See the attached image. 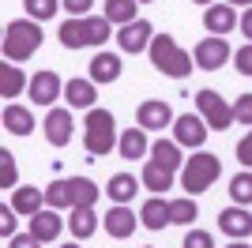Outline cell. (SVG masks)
<instances>
[{"mask_svg": "<svg viewBox=\"0 0 252 248\" xmlns=\"http://www.w3.org/2000/svg\"><path fill=\"white\" fill-rule=\"evenodd\" d=\"M98 203V185L87 177H64L45 185V207L53 211H75V207H94Z\"/></svg>", "mask_w": 252, "mask_h": 248, "instance_id": "obj_1", "label": "cell"}, {"mask_svg": "<svg viewBox=\"0 0 252 248\" xmlns=\"http://www.w3.org/2000/svg\"><path fill=\"white\" fill-rule=\"evenodd\" d=\"M147 53H151V64H155L162 75H169V79H185V75L196 68L192 53L181 49L173 34H155V41H151Z\"/></svg>", "mask_w": 252, "mask_h": 248, "instance_id": "obj_2", "label": "cell"}, {"mask_svg": "<svg viewBox=\"0 0 252 248\" xmlns=\"http://www.w3.org/2000/svg\"><path fill=\"white\" fill-rule=\"evenodd\" d=\"M109 27L113 23L105 15H83V19H68L57 34H61L64 49H87V45H105V38L113 34Z\"/></svg>", "mask_w": 252, "mask_h": 248, "instance_id": "obj_3", "label": "cell"}, {"mask_svg": "<svg viewBox=\"0 0 252 248\" xmlns=\"http://www.w3.org/2000/svg\"><path fill=\"white\" fill-rule=\"evenodd\" d=\"M42 45V27L38 19H15L4 27V61L19 64V61H31Z\"/></svg>", "mask_w": 252, "mask_h": 248, "instance_id": "obj_4", "label": "cell"}, {"mask_svg": "<svg viewBox=\"0 0 252 248\" xmlns=\"http://www.w3.org/2000/svg\"><path fill=\"white\" fill-rule=\"evenodd\" d=\"M219 173H222V162L215 155H207V151H200V155L185 158V165H181V188L189 196H200L219 181Z\"/></svg>", "mask_w": 252, "mask_h": 248, "instance_id": "obj_5", "label": "cell"}, {"mask_svg": "<svg viewBox=\"0 0 252 248\" xmlns=\"http://www.w3.org/2000/svg\"><path fill=\"white\" fill-rule=\"evenodd\" d=\"M117 121H113V113L109 109H91L87 113V124H83V143H87V151L91 155H109L117 147Z\"/></svg>", "mask_w": 252, "mask_h": 248, "instance_id": "obj_6", "label": "cell"}, {"mask_svg": "<svg viewBox=\"0 0 252 248\" xmlns=\"http://www.w3.org/2000/svg\"><path fill=\"white\" fill-rule=\"evenodd\" d=\"M196 109H200V117L207 121V128H219V132H226L233 121V105H226V98L215 91H196Z\"/></svg>", "mask_w": 252, "mask_h": 248, "instance_id": "obj_7", "label": "cell"}, {"mask_svg": "<svg viewBox=\"0 0 252 248\" xmlns=\"http://www.w3.org/2000/svg\"><path fill=\"white\" fill-rule=\"evenodd\" d=\"M233 53L230 45H226V38H203L200 45H196V53H192V61H196V68H203V72H215V68H222V64L230 61Z\"/></svg>", "mask_w": 252, "mask_h": 248, "instance_id": "obj_8", "label": "cell"}, {"mask_svg": "<svg viewBox=\"0 0 252 248\" xmlns=\"http://www.w3.org/2000/svg\"><path fill=\"white\" fill-rule=\"evenodd\" d=\"M173 139H177L181 147H192V151H200L203 143H207V121L196 113H185L173 121Z\"/></svg>", "mask_w": 252, "mask_h": 248, "instance_id": "obj_9", "label": "cell"}, {"mask_svg": "<svg viewBox=\"0 0 252 248\" xmlns=\"http://www.w3.org/2000/svg\"><path fill=\"white\" fill-rule=\"evenodd\" d=\"M151 41H155V27L147 19H136L117 31V45L125 53H143V49H151Z\"/></svg>", "mask_w": 252, "mask_h": 248, "instance_id": "obj_10", "label": "cell"}, {"mask_svg": "<svg viewBox=\"0 0 252 248\" xmlns=\"http://www.w3.org/2000/svg\"><path fill=\"white\" fill-rule=\"evenodd\" d=\"M27 94H31L34 105H53L64 94V83H61V75H57V72H38V75H31Z\"/></svg>", "mask_w": 252, "mask_h": 248, "instance_id": "obj_11", "label": "cell"}, {"mask_svg": "<svg viewBox=\"0 0 252 248\" xmlns=\"http://www.w3.org/2000/svg\"><path fill=\"white\" fill-rule=\"evenodd\" d=\"M136 121H139V128H143V132H162V128H166V124H173L177 117H173V109H169L166 102H155V98H151V102L139 105Z\"/></svg>", "mask_w": 252, "mask_h": 248, "instance_id": "obj_12", "label": "cell"}, {"mask_svg": "<svg viewBox=\"0 0 252 248\" xmlns=\"http://www.w3.org/2000/svg\"><path fill=\"white\" fill-rule=\"evenodd\" d=\"M219 229L226 233V237H233V241H245L252 233V215L245 211V207L233 203V207H226V211L219 215Z\"/></svg>", "mask_w": 252, "mask_h": 248, "instance_id": "obj_13", "label": "cell"}, {"mask_svg": "<svg viewBox=\"0 0 252 248\" xmlns=\"http://www.w3.org/2000/svg\"><path fill=\"white\" fill-rule=\"evenodd\" d=\"M241 23V15L233 11V4H211L207 11H203V27H207L215 38H222V34H230L233 27Z\"/></svg>", "mask_w": 252, "mask_h": 248, "instance_id": "obj_14", "label": "cell"}, {"mask_svg": "<svg viewBox=\"0 0 252 248\" xmlns=\"http://www.w3.org/2000/svg\"><path fill=\"white\" fill-rule=\"evenodd\" d=\"M136 222H139V218L132 215L125 203H117V207H109V211H105V233H109V237H117V241L132 237V233H136Z\"/></svg>", "mask_w": 252, "mask_h": 248, "instance_id": "obj_15", "label": "cell"}, {"mask_svg": "<svg viewBox=\"0 0 252 248\" xmlns=\"http://www.w3.org/2000/svg\"><path fill=\"white\" fill-rule=\"evenodd\" d=\"M45 139L53 147H68V139H72V113L68 109H49L45 113Z\"/></svg>", "mask_w": 252, "mask_h": 248, "instance_id": "obj_16", "label": "cell"}, {"mask_svg": "<svg viewBox=\"0 0 252 248\" xmlns=\"http://www.w3.org/2000/svg\"><path fill=\"white\" fill-rule=\"evenodd\" d=\"M64 98L72 109H94V79H68L64 83Z\"/></svg>", "mask_w": 252, "mask_h": 248, "instance_id": "obj_17", "label": "cell"}, {"mask_svg": "<svg viewBox=\"0 0 252 248\" xmlns=\"http://www.w3.org/2000/svg\"><path fill=\"white\" fill-rule=\"evenodd\" d=\"M11 207H15L19 215L34 218L38 211H45V192H42V188H31V185H23V188H15V192H11Z\"/></svg>", "mask_w": 252, "mask_h": 248, "instance_id": "obj_18", "label": "cell"}, {"mask_svg": "<svg viewBox=\"0 0 252 248\" xmlns=\"http://www.w3.org/2000/svg\"><path fill=\"white\" fill-rule=\"evenodd\" d=\"M121 72H125V64H121L117 53H98L94 61H91V79L94 83H117Z\"/></svg>", "mask_w": 252, "mask_h": 248, "instance_id": "obj_19", "label": "cell"}, {"mask_svg": "<svg viewBox=\"0 0 252 248\" xmlns=\"http://www.w3.org/2000/svg\"><path fill=\"white\" fill-rule=\"evenodd\" d=\"M151 162H158V165H166V169L177 173L181 165H185L181 143H177V139H155V143H151Z\"/></svg>", "mask_w": 252, "mask_h": 248, "instance_id": "obj_20", "label": "cell"}, {"mask_svg": "<svg viewBox=\"0 0 252 248\" xmlns=\"http://www.w3.org/2000/svg\"><path fill=\"white\" fill-rule=\"evenodd\" d=\"M117 151H121V158H128V162L143 158V155L151 151V147H147V132H143V128H128V132H121Z\"/></svg>", "mask_w": 252, "mask_h": 248, "instance_id": "obj_21", "label": "cell"}, {"mask_svg": "<svg viewBox=\"0 0 252 248\" xmlns=\"http://www.w3.org/2000/svg\"><path fill=\"white\" fill-rule=\"evenodd\" d=\"M139 226H147V229H166L169 226V203L162 196H155V199H147L143 203V211H139Z\"/></svg>", "mask_w": 252, "mask_h": 248, "instance_id": "obj_22", "label": "cell"}, {"mask_svg": "<svg viewBox=\"0 0 252 248\" xmlns=\"http://www.w3.org/2000/svg\"><path fill=\"white\" fill-rule=\"evenodd\" d=\"M27 87H31V79H27V75H23V68L19 64H0V94H4V98H15V94H23L27 91Z\"/></svg>", "mask_w": 252, "mask_h": 248, "instance_id": "obj_23", "label": "cell"}, {"mask_svg": "<svg viewBox=\"0 0 252 248\" xmlns=\"http://www.w3.org/2000/svg\"><path fill=\"white\" fill-rule=\"evenodd\" d=\"M4 132H11V135H31V132H34L31 109H23V105L8 102V105H4Z\"/></svg>", "mask_w": 252, "mask_h": 248, "instance_id": "obj_24", "label": "cell"}, {"mask_svg": "<svg viewBox=\"0 0 252 248\" xmlns=\"http://www.w3.org/2000/svg\"><path fill=\"white\" fill-rule=\"evenodd\" d=\"M61 229H64V222H61V215H53V207L49 211H38V215L31 218V233L38 241H57Z\"/></svg>", "mask_w": 252, "mask_h": 248, "instance_id": "obj_25", "label": "cell"}, {"mask_svg": "<svg viewBox=\"0 0 252 248\" xmlns=\"http://www.w3.org/2000/svg\"><path fill=\"white\" fill-rule=\"evenodd\" d=\"M68 229H72V237H75V241L94 237V229H98V215H94V207H75L72 218H68Z\"/></svg>", "mask_w": 252, "mask_h": 248, "instance_id": "obj_26", "label": "cell"}, {"mask_svg": "<svg viewBox=\"0 0 252 248\" xmlns=\"http://www.w3.org/2000/svg\"><path fill=\"white\" fill-rule=\"evenodd\" d=\"M139 185L151 188V192H166V188H173V169H166V165H158V162H147L143 165V177H139Z\"/></svg>", "mask_w": 252, "mask_h": 248, "instance_id": "obj_27", "label": "cell"}, {"mask_svg": "<svg viewBox=\"0 0 252 248\" xmlns=\"http://www.w3.org/2000/svg\"><path fill=\"white\" fill-rule=\"evenodd\" d=\"M136 177L132 173H113L109 177V185H105V196L113 199V203H128V199H136Z\"/></svg>", "mask_w": 252, "mask_h": 248, "instance_id": "obj_28", "label": "cell"}, {"mask_svg": "<svg viewBox=\"0 0 252 248\" xmlns=\"http://www.w3.org/2000/svg\"><path fill=\"white\" fill-rule=\"evenodd\" d=\"M136 0H105V19L109 23H121V27H128V23H136Z\"/></svg>", "mask_w": 252, "mask_h": 248, "instance_id": "obj_29", "label": "cell"}, {"mask_svg": "<svg viewBox=\"0 0 252 248\" xmlns=\"http://www.w3.org/2000/svg\"><path fill=\"white\" fill-rule=\"evenodd\" d=\"M230 199H233L237 207L252 203V169H245V173L230 177Z\"/></svg>", "mask_w": 252, "mask_h": 248, "instance_id": "obj_30", "label": "cell"}, {"mask_svg": "<svg viewBox=\"0 0 252 248\" xmlns=\"http://www.w3.org/2000/svg\"><path fill=\"white\" fill-rule=\"evenodd\" d=\"M196 215H200V211H196L192 199H173V203H169V222H177V226H192Z\"/></svg>", "mask_w": 252, "mask_h": 248, "instance_id": "obj_31", "label": "cell"}, {"mask_svg": "<svg viewBox=\"0 0 252 248\" xmlns=\"http://www.w3.org/2000/svg\"><path fill=\"white\" fill-rule=\"evenodd\" d=\"M23 8L31 19H53L57 8H61V0H23Z\"/></svg>", "mask_w": 252, "mask_h": 248, "instance_id": "obj_32", "label": "cell"}, {"mask_svg": "<svg viewBox=\"0 0 252 248\" xmlns=\"http://www.w3.org/2000/svg\"><path fill=\"white\" fill-rule=\"evenodd\" d=\"M15 181H19V169H15V158L8 151H0V188L15 192Z\"/></svg>", "mask_w": 252, "mask_h": 248, "instance_id": "obj_33", "label": "cell"}, {"mask_svg": "<svg viewBox=\"0 0 252 248\" xmlns=\"http://www.w3.org/2000/svg\"><path fill=\"white\" fill-rule=\"evenodd\" d=\"M233 121L237 124H252V94H241L233 102Z\"/></svg>", "mask_w": 252, "mask_h": 248, "instance_id": "obj_34", "label": "cell"}, {"mask_svg": "<svg viewBox=\"0 0 252 248\" xmlns=\"http://www.w3.org/2000/svg\"><path fill=\"white\" fill-rule=\"evenodd\" d=\"M15 215H19V211L11 203L0 207V233H4V237H15Z\"/></svg>", "mask_w": 252, "mask_h": 248, "instance_id": "obj_35", "label": "cell"}, {"mask_svg": "<svg viewBox=\"0 0 252 248\" xmlns=\"http://www.w3.org/2000/svg\"><path fill=\"white\" fill-rule=\"evenodd\" d=\"M233 64H237V72H241V75H252V41L233 53Z\"/></svg>", "mask_w": 252, "mask_h": 248, "instance_id": "obj_36", "label": "cell"}, {"mask_svg": "<svg viewBox=\"0 0 252 248\" xmlns=\"http://www.w3.org/2000/svg\"><path fill=\"white\" fill-rule=\"evenodd\" d=\"M185 248H215V241H211L207 229H192L189 237H185Z\"/></svg>", "mask_w": 252, "mask_h": 248, "instance_id": "obj_37", "label": "cell"}, {"mask_svg": "<svg viewBox=\"0 0 252 248\" xmlns=\"http://www.w3.org/2000/svg\"><path fill=\"white\" fill-rule=\"evenodd\" d=\"M237 162H241L245 169H252V132H245L241 143H237Z\"/></svg>", "mask_w": 252, "mask_h": 248, "instance_id": "obj_38", "label": "cell"}, {"mask_svg": "<svg viewBox=\"0 0 252 248\" xmlns=\"http://www.w3.org/2000/svg\"><path fill=\"white\" fill-rule=\"evenodd\" d=\"M61 4H64L68 11H72V19H83L87 11L94 8V0H61Z\"/></svg>", "mask_w": 252, "mask_h": 248, "instance_id": "obj_39", "label": "cell"}, {"mask_svg": "<svg viewBox=\"0 0 252 248\" xmlns=\"http://www.w3.org/2000/svg\"><path fill=\"white\" fill-rule=\"evenodd\" d=\"M8 248H42V241L34 233H15V237H8Z\"/></svg>", "mask_w": 252, "mask_h": 248, "instance_id": "obj_40", "label": "cell"}, {"mask_svg": "<svg viewBox=\"0 0 252 248\" xmlns=\"http://www.w3.org/2000/svg\"><path fill=\"white\" fill-rule=\"evenodd\" d=\"M237 27H241V34L252 41V8H245V11H241V23H237Z\"/></svg>", "mask_w": 252, "mask_h": 248, "instance_id": "obj_41", "label": "cell"}, {"mask_svg": "<svg viewBox=\"0 0 252 248\" xmlns=\"http://www.w3.org/2000/svg\"><path fill=\"white\" fill-rule=\"evenodd\" d=\"M226 4H233V8H237V4H241V8H252V0H226Z\"/></svg>", "mask_w": 252, "mask_h": 248, "instance_id": "obj_42", "label": "cell"}, {"mask_svg": "<svg viewBox=\"0 0 252 248\" xmlns=\"http://www.w3.org/2000/svg\"><path fill=\"white\" fill-rule=\"evenodd\" d=\"M226 248H252V245H241V241H233V245H226Z\"/></svg>", "mask_w": 252, "mask_h": 248, "instance_id": "obj_43", "label": "cell"}, {"mask_svg": "<svg viewBox=\"0 0 252 248\" xmlns=\"http://www.w3.org/2000/svg\"><path fill=\"white\" fill-rule=\"evenodd\" d=\"M192 4H207V8H211V0H192Z\"/></svg>", "mask_w": 252, "mask_h": 248, "instance_id": "obj_44", "label": "cell"}, {"mask_svg": "<svg viewBox=\"0 0 252 248\" xmlns=\"http://www.w3.org/2000/svg\"><path fill=\"white\" fill-rule=\"evenodd\" d=\"M61 248H79V245H75V241H72V245H61Z\"/></svg>", "mask_w": 252, "mask_h": 248, "instance_id": "obj_45", "label": "cell"}, {"mask_svg": "<svg viewBox=\"0 0 252 248\" xmlns=\"http://www.w3.org/2000/svg\"><path fill=\"white\" fill-rule=\"evenodd\" d=\"M139 4H151V0H139Z\"/></svg>", "mask_w": 252, "mask_h": 248, "instance_id": "obj_46", "label": "cell"}, {"mask_svg": "<svg viewBox=\"0 0 252 248\" xmlns=\"http://www.w3.org/2000/svg\"><path fill=\"white\" fill-rule=\"evenodd\" d=\"M143 248H155V245H143Z\"/></svg>", "mask_w": 252, "mask_h": 248, "instance_id": "obj_47", "label": "cell"}]
</instances>
